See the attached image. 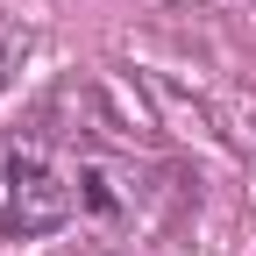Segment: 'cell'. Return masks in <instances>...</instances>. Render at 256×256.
Wrapping results in <instances>:
<instances>
[{
	"label": "cell",
	"instance_id": "6da1fadb",
	"mask_svg": "<svg viewBox=\"0 0 256 256\" xmlns=\"http://www.w3.org/2000/svg\"><path fill=\"white\" fill-rule=\"evenodd\" d=\"M78 214L72 171H57L36 142H0V235H57Z\"/></svg>",
	"mask_w": 256,
	"mask_h": 256
},
{
	"label": "cell",
	"instance_id": "7a4b0ae2",
	"mask_svg": "<svg viewBox=\"0 0 256 256\" xmlns=\"http://www.w3.org/2000/svg\"><path fill=\"white\" fill-rule=\"evenodd\" d=\"M72 185H78V214H92L100 228H136V220H150V192L156 185H142V171L128 156H78Z\"/></svg>",
	"mask_w": 256,
	"mask_h": 256
}]
</instances>
